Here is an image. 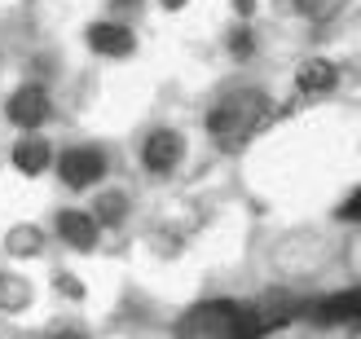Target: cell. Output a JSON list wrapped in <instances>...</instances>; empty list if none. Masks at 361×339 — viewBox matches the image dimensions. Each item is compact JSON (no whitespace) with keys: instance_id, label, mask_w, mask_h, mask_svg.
<instances>
[{"instance_id":"1","label":"cell","mask_w":361,"mask_h":339,"mask_svg":"<svg viewBox=\"0 0 361 339\" xmlns=\"http://www.w3.org/2000/svg\"><path fill=\"white\" fill-rule=\"evenodd\" d=\"M274 106H269V97L260 93V88H247V93H229L216 111L207 115V132L221 141L225 150H238L247 146L251 137H256L260 128H269L274 123Z\"/></svg>"},{"instance_id":"2","label":"cell","mask_w":361,"mask_h":339,"mask_svg":"<svg viewBox=\"0 0 361 339\" xmlns=\"http://www.w3.org/2000/svg\"><path fill=\"white\" fill-rule=\"evenodd\" d=\"M256 313L233 304V300H207L194 304L185 317L176 322V339H256Z\"/></svg>"},{"instance_id":"3","label":"cell","mask_w":361,"mask_h":339,"mask_svg":"<svg viewBox=\"0 0 361 339\" xmlns=\"http://www.w3.org/2000/svg\"><path fill=\"white\" fill-rule=\"evenodd\" d=\"M58 176L71 190H88V185H97L106 176V154L97 146H75V150H66L58 159Z\"/></svg>"},{"instance_id":"4","label":"cell","mask_w":361,"mask_h":339,"mask_svg":"<svg viewBox=\"0 0 361 339\" xmlns=\"http://www.w3.org/2000/svg\"><path fill=\"white\" fill-rule=\"evenodd\" d=\"M5 115H9V123H18V128L35 132V128H40V123L49 119V93H44L40 84H23V88H18V93L9 97Z\"/></svg>"},{"instance_id":"5","label":"cell","mask_w":361,"mask_h":339,"mask_svg":"<svg viewBox=\"0 0 361 339\" xmlns=\"http://www.w3.org/2000/svg\"><path fill=\"white\" fill-rule=\"evenodd\" d=\"M180 154H185V141H180V132L159 128V132L146 137V146H141V164H146L154 176H168V172L180 164Z\"/></svg>"},{"instance_id":"6","label":"cell","mask_w":361,"mask_h":339,"mask_svg":"<svg viewBox=\"0 0 361 339\" xmlns=\"http://www.w3.org/2000/svg\"><path fill=\"white\" fill-rule=\"evenodd\" d=\"M88 49L102 53V58H133L137 35L123 23H93L88 27Z\"/></svg>"},{"instance_id":"7","label":"cell","mask_w":361,"mask_h":339,"mask_svg":"<svg viewBox=\"0 0 361 339\" xmlns=\"http://www.w3.org/2000/svg\"><path fill=\"white\" fill-rule=\"evenodd\" d=\"M335 84H339V70H335V62H326V58H304L300 70H295V88H300L304 97L335 93Z\"/></svg>"},{"instance_id":"8","label":"cell","mask_w":361,"mask_h":339,"mask_svg":"<svg viewBox=\"0 0 361 339\" xmlns=\"http://www.w3.org/2000/svg\"><path fill=\"white\" fill-rule=\"evenodd\" d=\"M97 221L88 216V211H58V234H62V242L66 247H75V252H93L97 247Z\"/></svg>"},{"instance_id":"9","label":"cell","mask_w":361,"mask_h":339,"mask_svg":"<svg viewBox=\"0 0 361 339\" xmlns=\"http://www.w3.org/2000/svg\"><path fill=\"white\" fill-rule=\"evenodd\" d=\"M31 300H35V287L23 278V273H0V313H27L31 309Z\"/></svg>"},{"instance_id":"10","label":"cell","mask_w":361,"mask_h":339,"mask_svg":"<svg viewBox=\"0 0 361 339\" xmlns=\"http://www.w3.org/2000/svg\"><path fill=\"white\" fill-rule=\"evenodd\" d=\"M49 159H53V150H49V141H44V137H23V141L13 146V168L23 172V176L44 172V168H49Z\"/></svg>"},{"instance_id":"11","label":"cell","mask_w":361,"mask_h":339,"mask_svg":"<svg viewBox=\"0 0 361 339\" xmlns=\"http://www.w3.org/2000/svg\"><path fill=\"white\" fill-rule=\"evenodd\" d=\"M5 252L18 256V260H27V256H40L44 252V234L35 225H13L9 234H5Z\"/></svg>"},{"instance_id":"12","label":"cell","mask_w":361,"mask_h":339,"mask_svg":"<svg viewBox=\"0 0 361 339\" xmlns=\"http://www.w3.org/2000/svg\"><path fill=\"white\" fill-rule=\"evenodd\" d=\"M93 207H97V211H93V221H97V225H106V229H115L123 216H128V194L111 190V194H102Z\"/></svg>"},{"instance_id":"13","label":"cell","mask_w":361,"mask_h":339,"mask_svg":"<svg viewBox=\"0 0 361 339\" xmlns=\"http://www.w3.org/2000/svg\"><path fill=\"white\" fill-rule=\"evenodd\" d=\"M251 49H256V40H251V31H247V27L229 31V53H233V58H251Z\"/></svg>"},{"instance_id":"14","label":"cell","mask_w":361,"mask_h":339,"mask_svg":"<svg viewBox=\"0 0 361 339\" xmlns=\"http://www.w3.org/2000/svg\"><path fill=\"white\" fill-rule=\"evenodd\" d=\"M295 9L309 18H326L331 9H339V0H295Z\"/></svg>"},{"instance_id":"15","label":"cell","mask_w":361,"mask_h":339,"mask_svg":"<svg viewBox=\"0 0 361 339\" xmlns=\"http://www.w3.org/2000/svg\"><path fill=\"white\" fill-rule=\"evenodd\" d=\"M53 278H58V291H62V295H71V300H80V295H84V287H80V282L71 278V273H53Z\"/></svg>"},{"instance_id":"16","label":"cell","mask_w":361,"mask_h":339,"mask_svg":"<svg viewBox=\"0 0 361 339\" xmlns=\"http://www.w3.org/2000/svg\"><path fill=\"white\" fill-rule=\"evenodd\" d=\"M339 216H344V221H361V190L353 194V199H348L344 207H339Z\"/></svg>"},{"instance_id":"17","label":"cell","mask_w":361,"mask_h":339,"mask_svg":"<svg viewBox=\"0 0 361 339\" xmlns=\"http://www.w3.org/2000/svg\"><path fill=\"white\" fill-rule=\"evenodd\" d=\"M233 9H238V13H251V9H256V0H233Z\"/></svg>"},{"instance_id":"18","label":"cell","mask_w":361,"mask_h":339,"mask_svg":"<svg viewBox=\"0 0 361 339\" xmlns=\"http://www.w3.org/2000/svg\"><path fill=\"white\" fill-rule=\"evenodd\" d=\"M348 339H361V317H357V322L348 326Z\"/></svg>"},{"instance_id":"19","label":"cell","mask_w":361,"mask_h":339,"mask_svg":"<svg viewBox=\"0 0 361 339\" xmlns=\"http://www.w3.org/2000/svg\"><path fill=\"white\" fill-rule=\"evenodd\" d=\"M128 5H137V0H115V9H128Z\"/></svg>"},{"instance_id":"20","label":"cell","mask_w":361,"mask_h":339,"mask_svg":"<svg viewBox=\"0 0 361 339\" xmlns=\"http://www.w3.org/2000/svg\"><path fill=\"white\" fill-rule=\"evenodd\" d=\"M164 5H168V9H180V5H185V0H164Z\"/></svg>"}]
</instances>
